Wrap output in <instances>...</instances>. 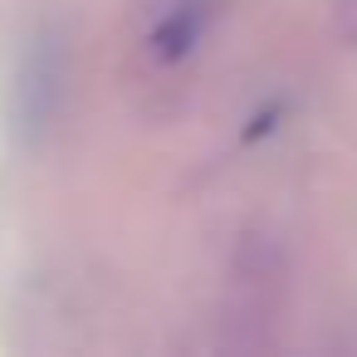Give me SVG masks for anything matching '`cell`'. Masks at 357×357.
<instances>
[{
    "label": "cell",
    "mask_w": 357,
    "mask_h": 357,
    "mask_svg": "<svg viewBox=\"0 0 357 357\" xmlns=\"http://www.w3.org/2000/svg\"><path fill=\"white\" fill-rule=\"evenodd\" d=\"M284 113H289V108H284V103H269V108H264V113H255V123H250V128H245V142H255V137H264V132H274V128H279V118H284Z\"/></svg>",
    "instance_id": "obj_2"
},
{
    "label": "cell",
    "mask_w": 357,
    "mask_h": 357,
    "mask_svg": "<svg viewBox=\"0 0 357 357\" xmlns=\"http://www.w3.org/2000/svg\"><path fill=\"white\" fill-rule=\"evenodd\" d=\"M206 20H211V6H206V0H181V6H172V15H162V25L152 30V54H157L162 64L186 59V54L201 45Z\"/></svg>",
    "instance_id": "obj_1"
}]
</instances>
